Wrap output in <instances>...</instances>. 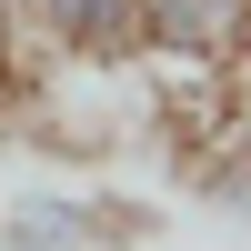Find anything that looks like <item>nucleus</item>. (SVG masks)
<instances>
[{"label":"nucleus","instance_id":"f257e3e1","mask_svg":"<svg viewBox=\"0 0 251 251\" xmlns=\"http://www.w3.org/2000/svg\"><path fill=\"white\" fill-rule=\"evenodd\" d=\"M0 80H151L131 0H0Z\"/></svg>","mask_w":251,"mask_h":251},{"label":"nucleus","instance_id":"f03ea898","mask_svg":"<svg viewBox=\"0 0 251 251\" xmlns=\"http://www.w3.org/2000/svg\"><path fill=\"white\" fill-rule=\"evenodd\" d=\"M131 10H141V71L231 91V71L251 50V0H131Z\"/></svg>","mask_w":251,"mask_h":251},{"label":"nucleus","instance_id":"7ed1b4c3","mask_svg":"<svg viewBox=\"0 0 251 251\" xmlns=\"http://www.w3.org/2000/svg\"><path fill=\"white\" fill-rule=\"evenodd\" d=\"M0 251H121V211L80 181H30L0 211Z\"/></svg>","mask_w":251,"mask_h":251},{"label":"nucleus","instance_id":"20e7f679","mask_svg":"<svg viewBox=\"0 0 251 251\" xmlns=\"http://www.w3.org/2000/svg\"><path fill=\"white\" fill-rule=\"evenodd\" d=\"M191 181H201V201H221V211H241V221H251V131L211 141V151L191 161Z\"/></svg>","mask_w":251,"mask_h":251},{"label":"nucleus","instance_id":"39448f33","mask_svg":"<svg viewBox=\"0 0 251 251\" xmlns=\"http://www.w3.org/2000/svg\"><path fill=\"white\" fill-rule=\"evenodd\" d=\"M231 121L251 131V50H241V71H231Z\"/></svg>","mask_w":251,"mask_h":251}]
</instances>
